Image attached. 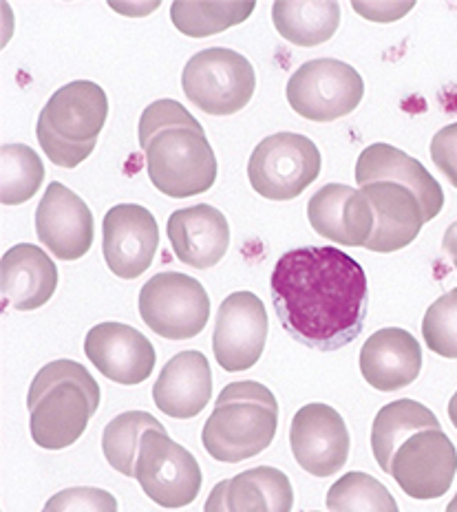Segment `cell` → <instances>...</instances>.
Listing matches in <instances>:
<instances>
[{"label": "cell", "instance_id": "obj_1", "mask_svg": "<svg viewBox=\"0 0 457 512\" xmlns=\"http://www.w3.org/2000/svg\"><path fill=\"white\" fill-rule=\"evenodd\" d=\"M270 292L283 329L305 347L336 351L365 327L367 274L332 245L285 252L274 265Z\"/></svg>", "mask_w": 457, "mask_h": 512}, {"label": "cell", "instance_id": "obj_2", "mask_svg": "<svg viewBox=\"0 0 457 512\" xmlns=\"http://www.w3.org/2000/svg\"><path fill=\"white\" fill-rule=\"evenodd\" d=\"M140 146L153 186L166 197L204 195L217 179V157L204 126L175 100H157L140 117Z\"/></svg>", "mask_w": 457, "mask_h": 512}, {"label": "cell", "instance_id": "obj_3", "mask_svg": "<svg viewBox=\"0 0 457 512\" xmlns=\"http://www.w3.org/2000/svg\"><path fill=\"white\" fill-rule=\"evenodd\" d=\"M31 440L47 451L76 444L100 407V384L76 360H53L29 387Z\"/></svg>", "mask_w": 457, "mask_h": 512}, {"label": "cell", "instance_id": "obj_4", "mask_svg": "<svg viewBox=\"0 0 457 512\" xmlns=\"http://www.w3.org/2000/svg\"><path fill=\"white\" fill-rule=\"evenodd\" d=\"M279 402L261 382H232L219 393L215 411L201 431V444L217 462L252 460L274 442Z\"/></svg>", "mask_w": 457, "mask_h": 512}, {"label": "cell", "instance_id": "obj_5", "mask_svg": "<svg viewBox=\"0 0 457 512\" xmlns=\"http://www.w3.org/2000/svg\"><path fill=\"white\" fill-rule=\"evenodd\" d=\"M109 117V98L100 84L76 80L60 87L40 111L36 135L53 166L76 168L98 144Z\"/></svg>", "mask_w": 457, "mask_h": 512}, {"label": "cell", "instance_id": "obj_6", "mask_svg": "<svg viewBox=\"0 0 457 512\" xmlns=\"http://www.w3.org/2000/svg\"><path fill=\"white\" fill-rule=\"evenodd\" d=\"M182 89L199 111L219 117L235 115L250 104L257 89V73L241 53L210 47L186 62Z\"/></svg>", "mask_w": 457, "mask_h": 512}, {"label": "cell", "instance_id": "obj_7", "mask_svg": "<svg viewBox=\"0 0 457 512\" xmlns=\"http://www.w3.org/2000/svg\"><path fill=\"white\" fill-rule=\"evenodd\" d=\"M321 151L310 137L276 133L254 148L248 162V179L261 197L290 201L303 195L321 175Z\"/></svg>", "mask_w": 457, "mask_h": 512}, {"label": "cell", "instance_id": "obj_8", "mask_svg": "<svg viewBox=\"0 0 457 512\" xmlns=\"http://www.w3.org/2000/svg\"><path fill=\"white\" fill-rule=\"evenodd\" d=\"M288 102L310 122H334L363 102L365 82L343 60L318 58L301 64L288 82Z\"/></svg>", "mask_w": 457, "mask_h": 512}, {"label": "cell", "instance_id": "obj_9", "mask_svg": "<svg viewBox=\"0 0 457 512\" xmlns=\"http://www.w3.org/2000/svg\"><path fill=\"white\" fill-rule=\"evenodd\" d=\"M140 316L157 336L188 340L199 336L208 325L210 298L193 276L162 272L144 283Z\"/></svg>", "mask_w": 457, "mask_h": 512}, {"label": "cell", "instance_id": "obj_10", "mask_svg": "<svg viewBox=\"0 0 457 512\" xmlns=\"http://www.w3.org/2000/svg\"><path fill=\"white\" fill-rule=\"evenodd\" d=\"M135 479L148 499L162 508H186L201 490V468L195 455L173 442L166 431H146Z\"/></svg>", "mask_w": 457, "mask_h": 512}, {"label": "cell", "instance_id": "obj_11", "mask_svg": "<svg viewBox=\"0 0 457 512\" xmlns=\"http://www.w3.org/2000/svg\"><path fill=\"white\" fill-rule=\"evenodd\" d=\"M457 473V451L442 429H427L402 444L391 460V477L411 499H440Z\"/></svg>", "mask_w": 457, "mask_h": 512}, {"label": "cell", "instance_id": "obj_12", "mask_svg": "<svg viewBox=\"0 0 457 512\" xmlns=\"http://www.w3.org/2000/svg\"><path fill=\"white\" fill-rule=\"evenodd\" d=\"M268 340V312L257 294L235 292L221 303L212 336V351L228 373L257 365Z\"/></svg>", "mask_w": 457, "mask_h": 512}, {"label": "cell", "instance_id": "obj_13", "mask_svg": "<svg viewBox=\"0 0 457 512\" xmlns=\"http://www.w3.org/2000/svg\"><path fill=\"white\" fill-rule=\"evenodd\" d=\"M294 460L314 477H332L347 464L349 431L336 409L323 402L305 404L290 426Z\"/></svg>", "mask_w": 457, "mask_h": 512}, {"label": "cell", "instance_id": "obj_14", "mask_svg": "<svg viewBox=\"0 0 457 512\" xmlns=\"http://www.w3.org/2000/svg\"><path fill=\"white\" fill-rule=\"evenodd\" d=\"M104 261L120 279L133 281L155 261L159 228L151 210L137 204L113 206L104 217Z\"/></svg>", "mask_w": 457, "mask_h": 512}, {"label": "cell", "instance_id": "obj_15", "mask_svg": "<svg viewBox=\"0 0 457 512\" xmlns=\"http://www.w3.org/2000/svg\"><path fill=\"white\" fill-rule=\"evenodd\" d=\"M40 243L62 261H78L93 245V215L84 199L60 181H51L36 210Z\"/></svg>", "mask_w": 457, "mask_h": 512}, {"label": "cell", "instance_id": "obj_16", "mask_svg": "<svg viewBox=\"0 0 457 512\" xmlns=\"http://www.w3.org/2000/svg\"><path fill=\"white\" fill-rule=\"evenodd\" d=\"M84 354L104 378L118 384H140L151 378L157 354L142 332L124 323H100L84 338Z\"/></svg>", "mask_w": 457, "mask_h": 512}, {"label": "cell", "instance_id": "obj_17", "mask_svg": "<svg viewBox=\"0 0 457 512\" xmlns=\"http://www.w3.org/2000/svg\"><path fill=\"white\" fill-rule=\"evenodd\" d=\"M307 219L318 237L349 248H365L376 219L363 190L345 184H327L307 204Z\"/></svg>", "mask_w": 457, "mask_h": 512}, {"label": "cell", "instance_id": "obj_18", "mask_svg": "<svg viewBox=\"0 0 457 512\" xmlns=\"http://www.w3.org/2000/svg\"><path fill=\"white\" fill-rule=\"evenodd\" d=\"M374 210L376 226L365 248L371 252H398L418 239L424 212L418 197L396 181H374L360 188Z\"/></svg>", "mask_w": 457, "mask_h": 512}, {"label": "cell", "instance_id": "obj_19", "mask_svg": "<svg viewBox=\"0 0 457 512\" xmlns=\"http://www.w3.org/2000/svg\"><path fill=\"white\" fill-rule=\"evenodd\" d=\"M356 181L363 188L374 181H396L418 197L424 221H433L444 208V192L427 168L418 159L402 153L391 144H371L360 153L356 162Z\"/></svg>", "mask_w": 457, "mask_h": 512}, {"label": "cell", "instance_id": "obj_20", "mask_svg": "<svg viewBox=\"0 0 457 512\" xmlns=\"http://www.w3.org/2000/svg\"><path fill=\"white\" fill-rule=\"evenodd\" d=\"M168 239L184 265L208 270L228 252L230 226L223 212L208 204L175 210L168 219Z\"/></svg>", "mask_w": 457, "mask_h": 512}, {"label": "cell", "instance_id": "obj_21", "mask_svg": "<svg viewBox=\"0 0 457 512\" xmlns=\"http://www.w3.org/2000/svg\"><path fill=\"white\" fill-rule=\"evenodd\" d=\"M422 349L407 329L385 327L360 349V373L378 391H398L418 380Z\"/></svg>", "mask_w": 457, "mask_h": 512}, {"label": "cell", "instance_id": "obj_22", "mask_svg": "<svg viewBox=\"0 0 457 512\" xmlns=\"http://www.w3.org/2000/svg\"><path fill=\"white\" fill-rule=\"evenodd\" d=\"M212 398V371L201 351H179L153 387L155 407L175 420L197 418Z\"/></svg>", "mask_w": 457, "mask_h": 512}, {"label": "cell", "instance_id": "obj_23", "mask_svg": "<svg viewBox=\"0 0 457 512\" xmlns=\"http://www.w3.org/2000/svg\"><path fill=\"white\" fill-rule=\"evenodd\" d=\"M58 287V268L49 254L31 243L9 248L0 265V292L5 307L31 312L51 301Z\"/></svg>", "mask_w": 457, "mask_h": 512}, {"label": "cell", "instance_id": "obj_24", "mask_svg": "<svg viewBox=\"0 0 457 512\" xmlns=\"http://www.w3.org/2000/svg\"><path fill=\"white\" fill-rule=\"evenodd\" d=\"M272 23L296 47H318L332 38L340 25L336 0H276Z\"/></svg>", "mask_w": 457, "mask_h": 512}, {"label": "cell", "instance_id": "obj_25", "mask_svg": "<svg viewBox=\"0 0 457 512\" xmlns=\"http://www.w3.org/2000/svg\"><path fill=\"white\" fill-rule=\"evenodd\" d=\"M427 429H440V420L424 404L402 398L382 407L371 429V451H374L380 471L391 473V460L398 448L405 444L411 435Z\"/></svg>", "mask_w": 457, "mask_h": 512}, {"label": "cell", "instance_id": "obj_26", "mask_svg": "<svg viewBox=\"0 0 457 512\" xmlns=\"http://www.w3.org/2000/svg\"><path fill=\"white\" fill-rule=\"evenodd\" d=\"M290 477L274 466L250 468L228 479L230 512H292Z\"/></svg>", "mask_w": 457, "mask_h": 512}, {"label": "cell", "instance_id": "obj_27", "mask_svg": "<svg viewBox=\"0 0 457 512\" xmlns=\"http://www.w3.org/2000/svg\"><path fill=\"white\" fill-rule=\"evenodd\" d=\"M146 431H166V426L155 415L146 411H126L106 424L102 435V451L106 462L115 471L135 477V464L140 457L142 437Z\"/></svg>", "mask_w": 457, "mask_h": 512}, {"label": "cell", "instance_id": "obj_28", "mask_svg": "<svg viewBox=\"0 0 457 512\" xmlns=\"http://www.w3.org/2000/svg\"><path fill=\"white\" fill-rule=\"evenodd\" d=\"M254 7H257L254 3H188V0H175L170 7V20L184 36L208 38L246 23Z\"/></svg>", "mask_w": 457, "mask_h": 512}, {"label": "cell", "instance_id": "obj_29", "mask_svg": "<svg viewBox=\"0 0 457 512\" xmlns=\"http://www.w3.org/2000/svg\"><path fill=\"white\" fill-rule=\"evenodd\" d=\"M45 179V166L34 148L25 144H5L0 148V201L20 206L36 195Z\"/></svg>", "mask_w": 457, "mask_h": 512}, {"label": "cell", "instance_id": "obj_30", "mask_svg": "<svg viewBox=\"0 0 457 512\" xmlns=\"http://www.w3.org/2000/svg\"><path fill=\"white\" fill-rule=\"evenodd\" d=\"M327 508L332 512H400L385 484L360 471H349L327 490Z\"/></svg>", "mask_w": 457, "mask_h": 512}, {"label": "cell", "instance_id": "obj_31", "mask_svg": "<svg viewBox=\"0 0 457 512\" xmlns=\"http://www.w3.org/2000/svg\"><path fill=\"white\" fill-rule=\"evenodd\" d=\"M424 343L442 358H457V287L435 301L422 320Z\"/></svg>", "mask_w": 457, "mask_h": 512}, {"label": "cell", "instance_id": "obj_32", "mask_svg": "<svg viewBox=\"0 0 457 512\" xmlns=\"http://www.w3.org/2000/svg\"><path fill=\"white\" fill-rule=\"evenodd\" d=\"M42 512H118V499L109 490L73 486L53 495Z\"/></svg>", "mask_w": 457, "mask_h": 512}, {"label": "cell", "instance_id": "obj_33", "mask_svg": "<svg viewBox=\"0 0 457 512\" xmlns=\"http://www.w3.org/2000/svg\"><path fill=\"white\" fill-rule=\"evenodd\" d=\"M431 159L442 175L457 188V122L440 128L431 142Z\"/></svg>", "mask_w": 457, "mask_h": 512}, {"label": "cell", "instance_id": "obj_34", "mask_svg": "<svg viewBox=\"0 0 457 512\" xmlns=\"http://www.w3.org/2000/svg\"><path fill=\"white\" fill-rule=\"evenodd\" d=\"M356 12L371 20V23H396L402 16H407L413 3H352Z\"/></svg>", "mask_w": 457, "mask_h": 512}, {"label": "cell", "instance_id": "obj_35", "mask_svg": "<svg viewBox=\"0 0 457 512\" xmlns=\"http://www.w3.org/2000/svg\"><path fill=\"white\" fill-rule=\"evenodd\" d=\"M204 512H230L228 510V479H223L215 488L206 501Z\"/></svg>", "mask_w": 457, "mask_h": 512}, {"label": "cell", "instance_id": "obj_36", "mask_svg": "<svg viewBox=\"0 0 457 512\" xmlns=\"http://www.w3.org/2000/svg\"><path fill=\"white\" fill-rule=\"evenodd\" d=\"M159 0H155V3H148V5H118V3H111V7L115 9V12L120 14H126V16H146L148 12H153V9H157Z\"/></svg>", "mask_w": 457, "mask_h": 512}, {"label": "cell", "instance_id": "obj_37", "mask_svg": "<svg viewBox=\"0 0 457 512\" xmlns=\"http://www.w3.org/2000/svg\"><path fill=\"white\" fill-rule=\"evenodd\" d=\"M442 248L446 250V254L451 256L453 263H455V270H457V221H455V223H451L449 230L444 232Z\"/></svg>", "mask_w": 457, "mask_h": 512}, {"label": "cell", "instance_id": "obj_38", "mask_svg": "<svg viewBox=\"0 0 457 512\" xmlns=\"http://www.w3.org/2000/svg\"><path fill=\"white\" fill-rule=\"evenodd\" d=\"M449 418H451L453 426L457 429V391H455V396L449 402Z\"/></svg>", "mask_w": 457, "mask_h": 512}, {"label": "cell", "instance_id": "obj_39", "mask_svg": "<svg viewBox=\"0 0 457 512\" xmlns=\"http://www.w3.org/2000/svg\"><path fill=\"white\" fill-rule=\"evenodd\" d=\"M446 512H457V495L449 501V506H446Z\"/></svg>", "mask_w": 457, "mask_h": 512}, {"label": "cell", "instance_id": "obj_40", "mask_svg": "<svg viewBox=\"0 0 457 512\" xmlns=\"http://www.w3.org/2000/svg\"><path fill=\"white\" fill-rule=\"evenodd\" d=\"M314 512H316V510H314Z\"/></svg>", "mask_w": 457, "mask_h": 512}]
</instances>
